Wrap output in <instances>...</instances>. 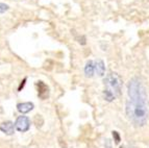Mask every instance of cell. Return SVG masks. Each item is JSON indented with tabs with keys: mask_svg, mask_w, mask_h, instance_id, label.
Wrapping results in <instances>:
<instances>
[{
	"mask_svg": "<svg viewBox=\"0 0 149 148\" xmlns=\"http://www.w3.org/2000/svg\"><path fill=\"white\" fill-rule=\"evenodd\" d=\"M126 114L136 126L145 125L148 118L149 102L146 88L138 77L129 80Z\"/></svg>",
	"mask_w": 149,
	"mask_h": 148,
	"instance_id": "6da1fadb",
	"label": "cell"
},
{
	"mask_svg": "<svg viewBox=\"0 0 149 148\" xmlns=\"http://www.w3.org/2000/svg\"><path fill=\"white\" fill-rule=\"evenodd\" d=\"M104 84H105L104 91L113 94L115 97H118L121 95V90H122L123 82H122L121 77L117 73H113L112 72V73L107 74L104 79Z\"/></svg>",
	"mask_w": 149,
	"mask_h": 148,
	"instance_id": "7a4b0ae2",
	"label": "cell"
},
{
	"mask_svg": "<svg viewBox=\"0 0 149 148\" xmlns=\"http://www.w3.org/2000/svg\"><path fill=\"white\" fill-rule=\"evenodd\" d=\"M8 4H5V3H2V2H0V14H3V13H5L6 10H8Z\"/></svg>",
	"mask_w": 149,
	"mask_h": 148,
	"instance_id": "9c48e42d",
	"label": "cell"
},
{
	"mask_svg": "<svg viewBox=\"0 0 149 148\" xmlns=\"http://www.w3.org/2000/svg\"><path fill=\"white\" fill-rule=\"evenodd\" d=\"M33 103L32 102H23V103H19L17 105V110L19 113L21 114H26L29 113L30 111L33 110Z\"/></svg>",
	"mask_w": 149,
	"mask_h": 148,
	"instance_id": "8992f818",
	"label": "cell"
},
{
	"mask_svg": "<svg viewBox=\"0 0 149 148\" xmlns=\"http://www.w3.org/2000/svg\"><path fill=\"white\" fill-rule=\"evenodd\" d=\"M15 127L19 131H22V133L27 131L28 129H29V127H30L29 119H28L26 116L18 117L17 120H16V122H15Z\"/></svg>",
	"mask_w": 149,
	"mask_h": 148,
	"instance_id": "3957f363",
	"label": "cell"
},
{
	"mask_svg": "<svg viewBox=\"0 0 149 148\" xmlns=\"http://www.w3.org/2000/svg\"><path fill=\"white\" fill-rule=\"evenodd\" d=\"M104 148H112V143H111V140L107 139L104 142Z\"/></svg>",
	"mask_w": 149,
	"mask_h": 148,
	"instance_id": "8fae6325",
	"label": "cell"
},
{
	"mask_svg": "<svg viewBox=\"0 0 149 148\" xmlns=\"http://www.w3.org/2000/svg\"><path fill=\"white\" fill-rule=\"evenodd\" d=\"M95 73V64L93 61H88L85 67V74L87 77H92Z\"/></svg>",
	"mask_w": 149,
	"mask_h": 148,
	"instance_id": "ba28073f",
	"label": "cell"
},
{
	"mask_svg": "<svg viewBox=\"0 0 149 148\" xmlns=\"http://www.w3.org/2000/svg\"><path fill=\"white\" fill-rule=\"evenodd\" d=\"M26 82V78H24L23 79V82H22V84H21V86L19 87V91H21V88H23V86H24V82Z\"/></svg>",
	"mask_w": 149,
	"mask_h": 148,
	"instance_id": "7c38bea8",
	"label": "cell"
},
{
	"mask_svg": "<svg viewBox=\"0 0 149 148\" xmlns=\"http://www.w3.org/2000/svg\"><path fill=\"white\" fill-rule=\"evenodd\" d=\"M120 148H130V147H126V146H122V147H120Z\"/></svg>",
	"mask_w": 149,
	"mask_h": 148,
	"instance_id": "4fadbf2b",
	"label": "cell"
},
{
	"mask_svg": "<svg viewBox=\"0 0 149 148\" xmlns=\"http://www.w3.org/2000/svg\"><path fill=\"white\" fill-rule=\"evenodd\" d=\"M113 137H114V139H115V142H116L117 144L119 143L120 142V136L117 131H113Z\"/></svg>",
	"mask_w": 149,
	"mask_h": 148,
	"instance_id": "30bf717a",
	"label": "cell"
},
{
	"mask_svg": "<svg viewBox=\"0 0 149 148\" xmlns=\"http://www.w3.org/2000/svg\"><path fill=\"white\" fill-rule=\"evenodd\" d=\"M0 131L4 133L5 135H8V136H12L14 131H15V125L12 121H6V122H3L1 125H0Z\"/></svg>",
	"mask_w": 149,
	"mask_h": 148,
	"instance_id": "5b68a950",
	"label": "cell"
},
{
	"mask_svg": "<svg viewBox=\"0 0 149 148\" xmlns=\"http://www.w3.org/2000/svg\"><path fill=\"white\" fill-rule=\"evenodd\" d=\"M94 64H95V73H96L98 76H103L105 73V66H104L103 61L97 59Z\"/></svg>",
	"mask_w": 149,
	"mask_h": 148,
	"instance_id": "52a82bcc",
	"label": "cell"
},
{
	"mask_svg": "<svg viewBox=\"0 0 149 148\" xmlns=\"http://www.w3.org/2000/svg\"><path fill=\"white\" fill-rule=\"evenodd\" d=\"M38 86V95L41 99H46L48 96H49V89L48 87L44 84L43 82H38L37 84Z\"/></svg>",
	"mask_w": 149,
	"mask_h": 148,
	"instance_id": "277c9868",
	"label": "cell"
}]
</instances>
